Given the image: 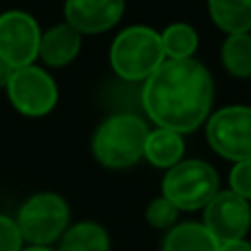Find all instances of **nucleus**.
Segmentation results:
<instances>
[{"label":"nucleus","mask_w":251,"mask_h":251,"mask_svg":"<svg viewBox=\"0 0 251 251\" xmlns=\"http://www.w3.org/2000/svg\"><path fill=\"white\" fill-rule=\"evenodd\" d=\"M20 251H53V249H49V247H38V245H31L29 249H20Z\"/></svg>","instance_id":"5701e85b"},{"label":"nucleus","mask_w":251,"mask_h":251,"mask_svg":"<svg viewBox=\"0 0 251 251\" xmlns=\"http://www.w3.org/2000/svg\"><path fill=\"white\" fill-rule=\"evenodd\" d=\"M79 31L75 26L66 25H57L53 29H49L47 33L40 38V53L42 60L51 66H64L69 62L75 60V55L79 53L82 47V38Z\"/></svg>","instance_id":"9b49d317"},{"label":"nucleus","mask_w":251,"mask_h":251,"mask_svg":"<svg viewBox=\"0 0 251 251\" xmlns=\"http://www.w3.org/2000/svg\"><path fill=\"white\" fill-rule=\"evenodd\" d=\"M205 227L218 240V245L245 238L251 225L249 203L236 192H218L205 205Z\"/></svg>","instance_id":"1a4fd4ad"},{"label":"nucleus","mask_w":251,"mask_h":251,"mask_svg":"<svg viewBox=\"0 0 251 251\" xmlns=\"http://www.w3.org/2000/svg\"><path fill=\"white\" fill-rule=\"evenodd\" d=\"M163 62L161 35L148 26H130L122 31L110 47V64L115 73L128 82L148 79Z\"/></svg>","instance_id":"7ed1b4c3"},{"label":"nucleus","mask_w":251,"mask_h":251,"mask_svg":"<svg viewBox=\"0 0 251 251\" xmlns=\"http://www.w3.org/2000/svg\"><path fill=\"white\" fill-rule=\"evenodd\" d=\"M176 216H178V207L172 203V201L165 199V196L152 201L150 207L146 209L148 223H150L152 227H156V229H168V227H172L174 221H176Z\"/></svg>","instance_id":"a211bd4d"},{"label":"nucleus","mask_w":251,"mask_h":251,"mask_svg":"<svg viewBox=\"0 0 251 251\" xmlns=\"http://www.w3.org/2000/svg\"><path fill=\"white\" fill-rule=\"evenodd\" d=\"M209 13L227 33L251 31V0H209Z\"/></svg>","instance_id":"ddd939ff"},{"label":"nucleus","mask_w":251,"mask_h":251,"mask_svg":"<svg viewBox=\"0 0 251 251\" xmlns=\"http://www.w3.org/2000/svg\"><path fill=\"white\" fill-rule=\"evenodd\" d=\"M218 194V174L205 161H178L163 178V196L178 209H201Z\"/></svg>","instance_id":"20e7f679"},{"label":"nucleus","mask_w":251,"mask_h":251,"mask_svg":"<svg viewBox=\"0 0 251 251\" xmlns=\"http://www.w3.org/2000/svg\"><path fill=\"white\" fill-rule=\"evenodd\" d=\"M38 22L25 11H7L0 16V60L13 69L29 66L40 53Z\"/></svg>","instance_id":"6e6552de"},{"label":"nucleus","mask_w":251,"mask_h":251,"mask_svg":"<svg viewBox=\"0 0 251 251\" xmlns=\"http://www.w3.org/2000/svg\"><path fill=\"white\" fill-rule=\"evenodd\" d=\"M161 44H163V53L170 60H187L199 47V35L190 25L176 22L161 33Z\"/></svg>","instance_id":"f3484780"},{"label":"nucleus","mask_w":251,"mask_h":251,"mask_svg":"<svg viewBox=\"0 0 251 251\" xmlns=\"http://www.w3.org/2000/svg\"><path fill=\"white\" fill-rule=\"evenodd\" d=\"M60 251H108V234L95 223H79L64 234Z\"/></svg>","instance_id":"2eb2a0df"},{"label":"nucleus","mask_w":251,"mask_h":251,"mask_svg":"<svg viewBox=\"0 0 251 251\" xmlns=\"http://www.w3.org/2000/svg\"><path fill=\"white\" fill-rule=\"evenodd\" d=\"M7 95L16 110L29 117L51 113L57 101V86L51 75L44 73L38 66H20L13 71L7 84Z\"/></svg>","instance_id":"0eeeda50"},{"label":"nucleus","mask_w":251,"mask_h":251,"mask_svg":"<svg viewBox=\"0 0 251 251\" xmlns=\"http://www.w3.org/2000/svg\"><path fill=\"white\" fill-rule=\"evenodd\" d=\"M229 185L231 192L243 196L245 201H251V159L238 161L229 174Z\"/></svg>","instance_id":"6ab92c4d"},{"label":"nucleus","mask_w":251,"mask_h":251,"mask_svg":"<svg viewBox=\"0 0 251 251\" xmlns=\"http://www.w3.org/2000/svg\"><path fill=\"white\" fill-rule=\"evenodd\" d=\"M218 251H251V243H247L245 238L229 240V243H223Z\"/></svg>","instance_id":"412c9836"},{"label":"nucleus","mask_w":251,"mask_h":251,"mask_svg":"<svg viewBox=\"0 0 251 251\" xmlns=\"http://www.w3.org/2000/svg\"><path fill=\"white\" fill-rule=\"evenodd\" d=\"M207 141L214 152L229 161L251 159V108L227 106L207 124Z\"/></svg>","instance_id":"423d86ee"},{"label":"nucleus","mask_w":251,"mask_h":251,"mask_svg":"<svg viewBox=\"0 0 251 251\" xmlns=\"http://www.w3.org/2000/svg\"><path fill=\"white\" fill-rule=\"evenodd\" d=\"M223 62L225 69L236 77L251 75V35L249 33H229L223 44Z\"/></svg>","instance_id":"dca6fc26"},{"label":"nucleus","mask_w":251,"mask_h":251,"mask_svg":"<svg viewBox=\"0 0 251 251\" xmlns=\"http://www.w3.org/2000/svg\"><path fill=\"white\" fill-rule=\"evenodd\" d=\"M148 126L137 115L122 113L100 126L93 139V152L106 168H130L143 156Z\"/></svg>","instance_id":"f03ea898"},{"label":"nucleus","mask_w":251,"mask_h":251,"mask_svg":"<svg viewBox=\"0 0 251 251\" xmlns=\"http://www.w3.org/2000/svg\"><path fill=\"white\" fill-rule=\"evenodd\" d=\"M218 240L199 223L174 227L163 243V251H218Z\"/></svg>","instance_id":"4468645a"},{"label":"nucleus","mask_w":251,"mask_h":251,"mask_svg":"<svg viewBox=\"0 0 251 251\" xmlns=\"http://www.w3.org/2000/svg\"><path fill=\"white\" fill-rule=\"evenodd\" d=\"M13 66L11 64H7L4 60H0V88H7V84H9V79H11V75H13Z\"/></svg>","instance_id":"4be33fe9"},{"label":"nucleus","mask_w":251,"mask_h":251,"mask_svg":"<svg viewBox=\"0 0 251 251\" xmlns=\"http://www.w3.org/2000/svg\"><path fill=\"white\" fill-rule=\"evenodd\" d=\"M22 236L18 223L0 214V251H20Z\"/></svg>","instance_id":"aec40b11"},{"label":"nucleus","mask_w":251,"mask_h":251,"mask_svg":"<svg viewBox=\"0 0 251 251\" xmlns=\"http://www.w3.org/2000/svg\"><path fill=\"white\" fill-rule=\"evenodd\" d=\"M183 152H185V146H183L181 132H174V130L168 128H156L152 132H148L143 156H148V161L152 165L174 168L183 159Z\"/></svg>","instance_id":"f8f14e48"},{"label":"nucleus","mask_w":251,"mask_h":251,"mask_svg":"<svg viewBox=\"0 0 251 251\" xmlns=\"http://www.w3.org/2000/svg\"><path fill=\"white\" fill-rule=\"evenodd\" d=\"M214 100L207 69L196 60H165L141 91L148 117L159 128L192 132L205 122Z\"/></svg>","instance_id":"f257e3e1"},{"label":"nucleus","mask_w":251,"mask_h":251,"mask_svg":"<svg viewBox=\"0 0 251 251\" xmlns=\"http://www.w3.org/2000/svg\"><path fill=\"white\" fill-rule=\"evenodd\" d=\"M64 13L79 33H101L119 22L124 0H66Z\"/></svg>","instance_id":"9d476101"},{"label":"nucleus","mask_w":251,"mask_h":251,"mask_svg":"<svg viewBox=\"0 0 251 251\" xmlns=\"http://www.w3.org/2000/svg\"><path fill=\"white\" fill-rule=\"evenodd\" d=\"M16 223L22 240L47 247L64 234L69 225V205L57 194H35L20 207Z\"/></svg>","instance_id":"39448f33"}]
</instances>
